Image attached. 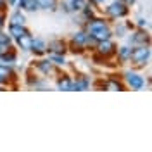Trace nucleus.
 Masks as SVG:
<instances>
[{
	"mask_svg": "<svg viewBox=\"0 0 152 152\" xmlns=\"http://www.w3.org/2000/svg\"><path fill=\"white\" fill-rule=\"evenodd\" d=\"M151 61V45H137L132 47V54H130V62L133 67L142 69L149 64Z\"/></svg>",
	"mask_w": 152,
	"mask_h": 152,
	"instance_id": "f257e3e1",
	"label": "nucleus"
},
{
	"mask_svg": "<svg viewBox=\"0 0 152 152\" xmlns=\"http://www.w3.org/2000/svg\"><path fill=\"white\" fill-rule=\"evenodd\" d=\"M86 43H88V33H86L85 29H80L67 42V50L75 52V54H81V52L86 50Z\"/></svg>",
	"mask_w": 152,
	"mask_h": 152,
	"instance_id": "f03ea898",
	"label": "nucleus"
},
{
	"mask_svg": "<svg viewBox=\"0 0 152 152\" xmlns=\"http://www.w3.org/2000/svg\"><path fill=\"white\" fill-rule=\"evenodd\" d=\"M105 18L111 19V21H116V19H121V18H126L128 14H130V7L126 5V4H123L121 0H116V2H113L111 5H107L104 10Z\"/></svg>",
	"mask_w": 152,
	"mask_h": 152,
	"instance_id": "7ed1b4c3",
	"label": "nucleus"
},
{
	"mask_svg": "<svg viewBox=\"0 0 152 152\" xmlns=\"http://www.w3.org/2000/svg\"><path fill=\"white\" fill-rule=\"evenodd\" d=\"M94 50L97 52V54H100L102 57L109 59V57H114V56H116L118 45L114 43L111 38H107V40H100V42H97V45H95Z\"/></svg>",
	"mask_w": 152,
	"mask_h": 152,
	"instance_id": "20e7f679",
	"label": "nucleus"
},
{
	"mask_svg": "<svg viewBox=\"0 0 152 152\" xmlns=\"http://www.w3.org/2000/svg\"><path fill=\"white\" fill-rule=\"evenodd\" d=\"M33 69L35 71H38L40 75L43 76H57V73H59V69H57V66H54L48 59H38V61H35L33 62Z\"/></svg>",
	"mask_w": 152,
	"mask_h": 152,
	"instance_id": "39448f33",
	"label": "nucleus"
},
{
	"mask_svg": "<svg viewBox=\"0 0 152 152\" xmlns=\"http://www.w3.org/2000/svg\"><path fill=\"white\" fill-rule=\"evenodd\" d=\"M130 45L137 47V45H151V35L145 28H133L132 35H130Z\"/></svg>",
	"mask_w": 152,
	"mask_h": 152,
	"instance_id": "423d86ee",
	"label": "nucleus"
},
{
	"mask_svg": "<svg viewBox=\"0 0 152 152\" xmlns=\"http://www.w3.org/2000/svg\"><path fill=\"white\" fill-rule=\"evenodd\" d=\"M124 85L132 90H142L145 86V78L135 71H126L124 73Z\"/></svg>",
	"mask_w": 152,
	"mask_h": 152,
	"instance_id": "0eeeda50",
	"label": "nucleus"
},
{
	"mask_svg": "<svg viewBox=\"0 0 152 152\" xmlns=\"http://www.w3.org/2000/svg\"><path fill=\"white\" fill-rule=\"evenodd\" d=\"M67 52V42L62 38H54L47 43V54H66Z\"/></svg>",
	"mask_w": 152,
	"mask_h": 152,
	"instance_id": "6e6552de",
	"label": "nucleus"
},
{
	"mask_svg": "<svg viewBox=\"0 0 152 152\" xmlns=\"http://www.w3.org/2000/svg\"><path fill=\"white\" fill-rule=\"evenodd\" d=\"M56 86L57 90H62V92H73V78L67 73H57L56 78Z\"/></svg>",
	"mask_w": 152,
	"mask_h": 152,
	"instance_id": "1a4fd4ad",
	"label": "nucleus"
},
{
	"mask_svg": "<svg viewBox=\"0 0 152 152\" xmlns=\"http://www.w3.org/2000/svg\"><path fill=\"white\" fill-rule=\"evenodd\" d=\"M29 52H33L37 57H43L47 54V42L43 40V38H33V42H31V50Z\"/></svg>",
	"mask_w": 152,
	"mask_h": 152,
	"instance_id": "9d476101",
	"label": "nucleus"
},
{
	"mask_svg": "<svg viewBox=\"0 0 152 152\" xmlns=\"http://www.w3.org/2000/svg\"><path fill=\"white\" fill-rule=\"evenodd\" d=\"M14 78H16V75L12 71V66H7V64L0 62V80H2V85L9 86L10 80H14Z\"/></svg>",
	"mask_w": 152,
	"mask_h": 152,
	"instance_id": "9b49d317",
	"label": "nucleus"
},
{
	"mask_svg": "<svg viewBox=\"0 0 152 152\" xmlns=\"http://www.w3.org/2000/svg\"><path fill=\"white\" fill-rule=\"evenodd\" d=\"M0 62L2 64H7V66H14L18 62V52H16V48L12 47V45L0 56Z\"/></svg>",
	"mask_w": 152,
	"mask_h": 152,
	"instance_id": "f8f14e48",
	"label": "nucleus"
},
{
	"mask_svg": "<svg viewBox=\"0 0 152 152\" xmlns=\"http://www.w3.org/2000/svg\"><path fill=\"white\" fill-rule=\"evenodd\" d=\"M90 88V78L86 75H80L73 80V92H83Z\"/></svg>",
	"mask_w": 152,
	"mask_h": 152,
	"instance_id": "ddd939ff",
	"label": "nucleus"
},
{
	"mask_svg": "<svg viewBox=\"0 0 152 152\" xmlns=\"http://www.w3.org/2000/svg\"><path fill=\"white\" fill-rule=\"evenodd\" d=\"M102 86H104V90H111V92H123L124 88H126V85H124L123 81H119L116 78H107L102 83Z\"/></svg>",
	"mask_w": 152,
	"mask_h": 152,
	"instance_id": "4468645a",
	"label": "nucleus"
},
{
	"mask_svg": "<svg viewBox=\"0 0 152 152\" xmlns=\"http://www.w3.org/2000/svg\"><path fill=\"white\" fill-rule=\"evenodd\" d=\"M92 38H95L97 42H100V40H107V38L113 37V28L107 24V26H104V28H99L95 29V31H92V33H88Z\"/></svg>",
	"mask_w": 152,
	"mask_h": 152,
	"instance_id": "2eb2a0df",
	"label": "nucleus"
},
{
	"mask_svg": "<svg viewBox=\"0 0 152 152\" xmlns=\"http://www.w3.org/2000/svg\"><path fill=\"white\" fill-rule=\"evenodd\" d=\"M28 33H31V31L26 28V24H10L9 23V35L12 40L23 37V35H28Z\"/></svg>",
	"mask_w": 152,
	"mask_h": 152,
	"instance_id": "dca6fc26",
	"label": "nucleus"
},
{
	"mask_svg": "<svg viewBox=\"0 0 152 152\" xmlns=\"http://www.w3.org/2000/svg\"><path fill=\"white\" fill-rule=\"evenodd\" d=\"M16 42V45H18L23 52H29L31 50V42H33V35L28 33V35H23V37H19L14 40Z\"/></svg>",
	"mask_w": 152,
	"mask_h": 152,
	"instance_id": "f3484780",
	"label": "nucleus"
},
{
	"mask_svg": "<svg viewBox=\"0 0 152 152\" xmlns=\"http://www.w3.org/2000/svg\"><path fill=\"white\" fill-rule=\"evenodd\" d=\"M130 54H132V45H121V47H118L116 56H118L119 64H126V62H130Z\"/></svg>",
	"mask_w": 152,
	"mask_h": 152,
	"instance_id": "a211bd4d",
	"label": "nucleus"
},
{
	"mask_svg": "<svg viewBox=\"0 0 152 152\" xmlns=\"http://www.w3.org/2000/svg\"><path fill=\"white\" fill-rule=\"evenodd\" d=\"M16 7H19L21 10H26V12H37L38 4L37 0H18Z\"/></svg>",
	"mask_w": 152,
	"mask_h": 152,
	"instance_id": "6ab92c4d",
	"label": "nucleus"
},
{
	"mask_svg": "<svg viewBox=\"0 0 152 152\" xmlns=\"http://www.w3.org/2000/svg\"><path fill=\"white\" fill-rule=\"evenodd\" d=\"M38 4V9L42 10H57V7H59V0H37Z\"/></svg>",
	"mask_w": 152,
	"mask_h": 152,
	"instance_id": "aec40b11",
	"label": "nucleus"
},
{
	"mask_svg": "<svg viewBox=\"0 0 152 152\" xmlns=\"http://www.w3.org/2000/svg\"><path fill=\"white\" fill-rule=\"evenodd\" d=\"M10 24H26V18H24V14H23V10L18 9L14 10L12 14H10Z\"/></svg>",
	"mask_w": 152,
	"mask_h": 152,
	"instance_id": "412c9836",
	"label": "nucleus"
},
{
	"mask_svg": "<svg viewBox=\"0 0 152 152\" xmlns=\"http://www.w3.org/2000/svg\"><path fill=\"white\" fill-rule=\"evenodd\" d=\"M48 61L54 64V66L57 67H62V66H66V57L62 56V54H48Z\"/></svg>",
	"mask_w": 152,
	"mask_h": 152,
	"instance_id": "4be33fe9",
	"label": "nucleus"
},
{
	"mask_svg": "<svg viewBox=\"0 0 152 152\" xmlns=\"http://www.w3.org/2000/svg\"><path fill=\"white\" fill-rule=\"evenodd\" d=\"M80 12H81V19H83V21H88V19H92V18H95V16H97V14H95V7L92 5V4H90V5L86 4V5L80 10Z\"/></svg>",
	"mask_w": 152,
	"mask_h": 152,
	"instance_id": "5701e85b",
	"label": "nucleus"
},
{
	"mask_svg": "<svg viewBox=\"0 0 152 152\" xmlns=\"http://www.w3.org/2000/svg\"><path fill=\"white\" fill-rule=\"evenodd\" d=\"M126 31H128V26H126V23H119V24H116L113 29V35H116L118 38H121L126 35Z\"/></svg>",
	"mask_w": 152,
	"mask_h": 152,
	"instance_id": "b1692460",
	"label": "nucleus"
},
{
	"mask_svg": "<svg viewBox=\"0 0 152 152\" xmlns=\"http://www.w3.org/2000/svg\"><path fill=\"white\" fill-rule=\"evenodd\" d=\"M88 4V0H71V5H73V12H80V10Z\"/></svg>",
	"mask_w": 152,
	"mask_h": 152,
	"instance_id": "393cba45",
	"label": "nucleus"
},
{
	"mask_svg": "<svg viewBox=\"0 0 152 152\" xmlns=\"http://www.w3.org/2000/svg\"><path fill=\"white\" fill-rule=\"evenodd\" d=\"M59 9L62 10V12H66V14H71L73 12V5H71V0H62V2H59Z\"/></svg>",
	"mask_w": 152,
	"mask_h": 152,
	"instance_id": "a878e982",
	"label": "nucleus"
},
{
	"mask_svg": "<svg viewBox=\"0 0 152 152\" xmlns=\"http://www.w3.org/2000/svg\"><path fill=\"white\" fill-rule=\"evenodd\" d=\"M0 45H12V38L9 33H4L0 29Z\"/></svg>",
	"mask_w": 152,
	"mask_h": 152,
	"instance_id": "bb28decb",
	"label": "nucleus"
},
{
	"mask_svg": "<svg viewBox=\"0 0 152 152\" xmlns=\"http://www.w3.org/2000/svg\"><path fill=\"white\" fill-rule=\"evenodd\" d=\"M137 26H138V28H147V26H149V21H147V19H143V18H138Z\"/></svg>",
	"mask_w": 152,
	"mask_h": 152,
	"instance_id": "cd10ccee",
	"label": "nucleus"
},
{
	"mask_svg": "<svg viewBox=\"0 0 152 152\" xmlns=\"http://www.w3.org/2000/svg\"><path fill=\"white\" fill-rule=\"evenodd\" d=\"M4 26H5V14L0 12V29H4Z\"/></svg>",
	"mask_w": 152,
	"mask_h": 152,
	"instance_id": "c85d7f7f",
	"label": "nucleus"
},
{
	"mask_svg": "<svg viewBox=\"0 0 152 152\" xmlns=\"http://www.w3.org/2000/svg\"><path fill=\"white\" fill-rule=\"evenodd\" d=\"M92 5H100V4H104V0H88Z\"/></svg>",
	"mask_w": 152,
	"mask_h": 152,
	"instance_id": "c756f323",
	"label": "nucleus"
},
{
	"mask_svg": "<svg viewBox=\"0 0 152 152\" xmlns=\"http://www.w3.org/2000/svg\"><path fill=\"white\" fill-rule=\"evenodd\" d=\"M9 47H10V45H0V56H2V54H4V52H5Z\"/></svg>",
	"mask_w": 152,
	"mask_h": 152,
	"instance_id": "7c9ffc66",
	"label": "nucleus"
},
{
	"mask_svg": "<svg viewBox=\"0 0 152 152\" xmlns=\"http://www.w3.org/2000/svg\"><path fill=\"white\" fill-rule=\"evenodd\" d=\"M121 2H123V4H126L128 7H130V5H133V4H135V0H121Z\"/></svg>",
	"mask_w": 152,
	"mask_h": 152,
	"instance_id": "2f4dec72",
	"label": "nucleus"
},
{
	"mask_svg": "<svg viewBox=\"0 0 152 152\" xmlns=\"http://www.w3.org/2000/svg\"><path fill=\"white\" fill-rule=\"evenodd\" d=\"M7 4L12 5V7H16V4H18V0H7Z\"/></svg>",
	"mask_w": 152,
	"mask_h": 152,
	"instance_id": "473e14b6",
	"label": "nucleus"
},
{
	"mask_svg": "<svg viewBox=\"0 0 152 152\" xmlns=\"http://www.w3.org/2000/svg\"><path fill=\"white\" fill-rule=\"evenodd\" d=\"M5 4H7V0H0V9H4V7H5Z\"/></svg>",
	"mask_w": 152,
	"mask_h": 152,
	"instance_id": "72a5a7b5",
	"label": "nucleus"
}]
</instances>
